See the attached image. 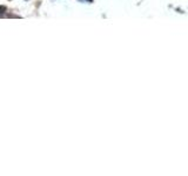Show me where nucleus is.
Here are the masks:
<instances>
[{
	"label": "nucleus",
	"instance_id": "obj_2",
	"mask_svg": "<svg viewBox=\"0 0 188 176\" xmlns=\"http://www.w3.org/2000/svg\"><path fill=\"white\" fill-rule=\"evenodd\" d=\"M88 1H92V0H88Z\"/></svg>",
	"mask_w": 188,
	"mask_h": 176
},
{
	"label": "nucleus",
	"instance_id": "obj_1",
	"mask_svg": "<svg viewBox=\"0 0 188 176\" xmlns=\"http://www.w3.org/2000/svg\"><path fill=\"white\" fill-rule=\"evenodd\" d=\"M5 12H6V7L5 6H0V15L4 14Z\"/></svg>",
	"mask_w": 188,
	"mask_h": 176
}]
</instances>
